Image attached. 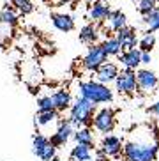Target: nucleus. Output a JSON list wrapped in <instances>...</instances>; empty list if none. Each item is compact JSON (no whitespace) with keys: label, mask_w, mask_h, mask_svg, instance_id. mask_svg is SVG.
<instances>
[{"label":"nucleus","mask_w":159,"mask_h":161,"mask_svg":"<svg viewBox=\"0 0 159 161\" xmlns=\"http://www.w3.org/2000/svg\"><path fill=\"white\" fill-rule=\"evenodd\" d=\"M53 97V103H55V110L57 112H66V110L71 108V94H69V90L66 89H58L55 90L52 94Z\"/></svg>","instance_id":"nucleus-13"},{"label":"nucleus","mask_w":159,"mask_h":161,"mask_svg":"<svg viewBox=\"0 0 159 161\" xmlns=\"http://www.w3.org/2000/svg\"><path fill=\"white\" fill-rule=\"evenodd\" d=\"M94 128L97 129L99 133L110 135L115 128V112L112 108H101L94 114Z\"/></svg>","instance_id":"nucleus-6"},{"label":"nucleus","mask_w":159,"mask_h":161,"mask_svg":"<svg viewBox=\"0 0 159 161\" xmlns=\"http://www.w3.org/2000/svg\"><path fill=\"white\" fill-rule=\"evenodd\" d=\"M78 92H80V97L83 99H89L90 103L94 104H101V103H110L113 99V92L110 90V87L101 83V81H80L78 85Z\"/></svg>","instance_id":"nucleus-3"},{"label":"nucleus","mask_w":159,"mask_h":161,"mask_svg":"<svg viewBox=\"0 0 159 161\" xmlns=\"http://www.w3.org/2000/svg\"><path fill=\"white\" fill-rule=\"evenodd\" d=\"M96 161H110V156H108L106 152L99 147V149H96Z\"/></svg>","instance_id":"nucleus-31"},{"label":"nucleus","mask_w":159,"mask_h":161,"mask_svg":"<svg viewBox=\"0 0 159 161\" xmlns=\"http://www.w3.org/2000/svg\"><path fill=\"white\" fill-rule=\"evenodd\" d=\"M138 11H140V14H149L150 11H154L156 7H157V2H156V0H140V2H138Z\"/></svg>","instance_id":"nucleus-25"},{"label":"nucleus","mask_w":159,"mask_h":161,"mask_svg":"<svg viewBox=\"0 0 159 161\" xmlns=\"http://www.w3.org/2000/svg\"><path fill=\"white\" fill-rule=\"evenodd\" d=\"M0 23L2 25H7V27H14V25L18 23V14L11 11L9 7H5L2 13H0Z\"/></svg>","instance_id":"nucleus-24"},{"label":"nucleus","mask_w":159,"mask_h":161,"mask_svg":"<svg viewBox=\"0 0 159 161\" xmlns=\"http://www.w3.org/2000/svg\"><path fill=\"white\" fill-rule=\"evenodd\" d=\"M57 119H58V112L57 110L37 112V115H36V126H46V124H52Z\"/></svg>","instance_id":"nucleus-20"},{"label":"nucleus","mask_w":159,"mask_h":161,"mask_svg":"<svg viewBox=\"0 0 159 161\" xmlns=\"http://www.w3.org/2000/svg\"><path fill=\"white\" fill-rule=\"evenodd\" d=\"M50 161H62V159H58V158L55 156V158H53V159H50Z\"/></svg>","instance_id":"nucleus-35"},{"label":"nucleus","mask_w":159,"mask_h":161,"mask_svg":"<svg viewBox=\"0 0 159 161\" xmlns=\"http://www.w3.org/2000/svg\"><path fill=\"white\" fill-rule=\"evenodd\" d=\"M154 44H156L154 32H145L143 37L140 39V43H138V50H140V52H152Z\"/></svg>","instance_id":"nucleus-22"},{"label":"nucleus","mask_w":159,"mask_h":161,"mask_svg":"<svg viewBox=\"0 0 159 161\" xmlns=\"http://www.w3.org/2000/svg\"><path fill=\"white\" fill-rule=\"evenodd\" d=\"M94 114H96V104L90 103L89 99L78 97L69 108V122L73 124V128H89L94 120Z\"/></svg>","instance_id":"nucleus-2"},{"label":"nucleus","mask_w":159,"mask_h":161,"mask_svg":"<svg viewBox=\"0 0 159 161\" xmlns=\"http://www.w3.org/2000/svg\"><path fill=\"white\" fill-rule=\"evenodd\" d=\"M108 21H110V29L113 30V32H118L120 29H124L127 23L126 19V14L122 13V11H112L110 13V16H108Z\"/></svg>","instance_id":"nucleus-16"},{"label":"nucleus","mask_w":159,"mask_h":161,"mask_svg":"<svg viewBox=\"0 0 159 161\" xmlns=\"http://www.w3.org/2000/svg\"><path fill=\"white\" fill-rule=\"evenodd\" d=\"M117 39L118 43H120L122 46V52H127V50H134L136 46H138V37H136V32L133 27H124V29H120L117 32Z\"/></svg>","instance_id":"nucleus-9"},{"label":"nucleus","mask_w":159,"mask_h":161,"mask_svg":"<svg viewBox=\"0 0 159 161\" xmlns=\"http://www.w3.org/2000/svg\"><path fill=\"white\" fill-rule=\"evenodd\" d=\"M73 133H74V129H73V124L69 122V119L67 120H58V128H57V135L58 136H62L67 142L73 136Z\"/></svg>","instance_id":"nucleus-23"},{"label":"nucleus","mask_w":159,"mask_h":161,"mask_svg":"<svg viewBox=\"0 0 159 161\" xmlns=\"http://www.w3.org/2000/svg\"><path fill=\"white\" fill-rule=\"evenodd\" d=\"M52 21L55 25V29L60 30V32H71V30H74V19H73L71 14L55 13V14H52Z\"/></svg>","instance_id":"nucleus-12"},{"label":"nucleus","mask_w":159,"mask_h":161,"mask_svg":"<svg viewBox=\"0 0 159 161\" xmlns=\"http://www.w3.org/2000/svg\"><path fill=\"white\" fill-rule=\"evenodd\" d=\"M112 9H110V5L104 4V2H94L92 7L89 11V18L94 19V21H103L110 16Z\"/></svg>","instance_id":"nucleus-14"},{"label":"nucleus","mask_w":159,"mask_h":161,"mask_svg":"<svg viewBox=\"0 0 159 161\" xmlns=\"http://www.w3.org/2000/svg\"><path fill=\"white\" fill-rule=\"evenodd\" d=\"M159 154V133L154 126H138L124 143L126 161H156Z\"/></svg>","instance_id":"nucleus-1"},{"label":"nucleus","mask_w":159,"mask_h":161,"mask_svg":"<svg viewBox=\"0 0 159 161\" xmlns=\"http://www.w3.org/2000/svg\"><path fill=\"white\" fill-rule=\"evenodd\" d=\"M106 60H108V55L103 50V46L101 44H90L89 52L83 57L81 64H83L87 71H97V67H101Z\"/></svg>","instance_id":"nucleus-5"},{"label":"nucleus","mask_w":159,"mask_h":161,"mask_svg":"<svg viewBox=\"0 0 159 161\" xmlns=\"http://www.w3.org/2000/svg\"><path fill=\"white\" fill-rule=\"evenodd\" d=\"M143 23L149 27L147 32H156V30H159V9L157 7L154 11H150L149 14L143 16Z\"/></svg>","instance_id":"nucleus-21"},{"label":"nucleus","mask_w":159,"mask_h":161,"mask_svg":"<svg viewBox=\"0 0 159 161\" xmlns=\"http://www.w3.org/2000/svg\"><path fill=\"white\" fill-rule=\"evenodd\" d=\"M131 2H134V4H138V2H140V0H131Z\"/></svg>","instance_id":"nucleus-36"},{"label":"nucleus","mask_w":159,"mask_h":161,"mask_svg":"<svg viewBox=\"0 0 159 161\" xmlns=\"http://www.w3.org/2000/svg\"><path fill=\"white\" fill-rule=\"evenodd\" d=\"M50 143L55 145V147H62V145H66V140H64L62 136H58L57 133H53L52 136H50Z\"/></svg>","instance_id":"nucleus-30"},{"label":"nucleus","mask_w":159,"mask_h":161,"mask_svg":"<svg viewBox=\"0 0 159 161\" xmlns=\"http://www.w3.org/2000/svg\"><path fill=\"white\" fill-rule=\"evenodd\" d=\"M11 2H13V5L21 13V14H28V13H32V9H34V5H32L30 0H11Z\"/></svg>","instance_id":"nucleus-26"},{"label":"nucleus","mask_w":159,"mask_h":161,"mask_svg":"<svg viewBox=\"0 0 159 161\" xmlns=\"http://www.w3.org/2000/svg\"><path fill=\"white\" fill-rule=\"evenodd\" d=\"M156 2H157V4H159V0H156Z\"/></svg>","instance_id":"nucleus-38"},{"label":"nucleus","mask_w":159,"mask_h":161,"mask_svg":"<svg viewBox=\"0 0 159 161\" xmlns=\"http://www.w3.org/2000/svg\"><path fill=\"white\" fill-rule=\"evenodd\" d=\"M115 87H117L118 94L133 96L134 94V90L138 89V83H136V71L134 69H124V71H118L117 78H115Z\"/></svg>","instance_id":"nucleus-4"},{"label":"nucleus","mask_w":159,"mask_h":161,"mask_svg":"<svg viewBox=\"0 0 159 161\" xmlns=\"http://www.w3.org/2000/svg\"><path fill=\"white\" fill-rule=\"evenodd\" d=\"M50 143V138H46L44 135H36L34 136V154L37 156L39 152L42 151V147Z\"/></svg>","instance_id":"nucleus-29"},{"label":"nucleus","mask_w":159,"mask_h":161,"mask_svg":"<svg viewBox=\"0 0 159 161\" xmlns=\"http://www.w3.org/2000/svg\"><path fill=\"white\" fill-rule=\"evenodd\" d=\"M55 154H57V147L52 145V143H48V145L42 147V151L37 154V158H41L42 161H50L55 158Z\"/></svg>","instance_id":"nucleus-28"},{"label":"nucleus","mask_w":159,"mask_h":161,"mask_svg":"<svg viewBox=\"0 0 159 161\" xmlns=\"http://www.w3.org/2000/svg\"><path fill=\"white\" fill-rule=\"evenodd\" d=\"M157 9H159V5H157Z\"/></svg>","instance_id":"nucleus-39"},{"label":"nucleus","mask_w":159,"mask_h":161,"mask_svg":"<svg viewBox=\"0 0 159 161\" xmlns=\"http://www.w3.org/2000/svg\"><path fill=\"white\" fill-rule=\"evenodd\" d=\"M71 161H73V159H71Z\"/></svg>","instance_id":"nucleus-40"},{"label":"nucleus","mask_w":159,"mask_h":161,"mask_svg":"<svg viewBox=\"0 0 159 161\" xmlns=\"http://www.w3.org/2000/svg\"><path fill=\"white\" fill-rule=\"evenodd\" d=\"M136 83H138L140 90H143L145 94H150V92H154L157 89L159 80L154 71H150V69H138L136 71Z\"/></svg>","instance_id":"nucleus-7"},{"label":"nucleus","mask_w":159,"mask_h":161,"mask_svg":"<svg viewBox=\"0 0 159 161\" xmlns=\"http://www.w3.org/2000/svg\"><path fill=\"white\" fill-rule=\"evenodd\" d=\"M37 108L39 112H46V110H55V103H53L52 96H42L37 99Z\"/></svg>","instance_id":"nucleus-27"},{"label":"nucleus","mask_w":159,"mask_h":161,"mask_svg":"<svg viewBox=\"0 0 159 161\" xmlns=\"http://www.w3.org/2000/svg\"><path fill=\"white\" fill-rule=\"evenodd\" d=\"M71 159L73 161H90L92 159V149L83 143H76V147L71 151Z\"/></svg>","instance_id":"nucleus-15"},{"label":"nucleus","mask_w":159,"mask_h":161,"mask_svg":"<svg viewBox=\"0 0 159 161\" xmlns=\"http://www.w3.org/2000/svg\"><path fill=\"white\" fill-rule=\"evenodd\" d=\"M117 75H118V67L115 66L113 62H108V60L104 62L101 67H97V71H96V78H97V81H101V83H104V85L115 81Z\"/></svg>","instance_id":"nucleus-10"},{"label":"nucleus","mask_w":159,"mask_h":161,"mask_svg":"<svg viewBox=\"0 0 159 161\" xmlns=\"http://www.w3.org/2000/svg\"><path fill=\"white\" fill-rule=\"evenodd\" d=\"M73 138L76 140V143H83L89 145L90 149H94V135L90 131V128H80L73 133Z\"/></svg>","instance_id":"nucleus-17"},{"label":"nucleus","mask_w":159,"mask_h":161,"mask_svg":"<svg viewBox=\"0 0 159 161\" xmlns=\"http://www.w3.org/2000/svg\"><path fill=\"white\" fill-rule=\"evenodd\" d=\"M101 46H103V50L106 52L108 57H110V55H120L122 53V46H120L117 37H106Z\"/></svg>","instance_id":"nucleus-19"},{"label":"nucleus","mask_w":159,"mask_h":161,"mask_svg":"<svg viewBox=\"0 0 159 161\" xmlns=\"http://www.w3.org/2000/svg\"><path fill=\"white\" fill-rule=\"evenodd\" d=\"M58 2H62V4H69V2H73V0H58Z\"/></svg>","instance_id":"nucleus-34"},{"label":"nucleus","mask_w":159,"mask_h":161,"mask_svg":"<svg viewBox=\"0 0 159 161\" xmlns=\"http://www.w3.org/2000/svg\"><path fill=\"white\" fill-rule=\"evenodd\" d=\"M0 50H2V44H0Z\"/></svg>","instance_id":"nucleus-37"},{"label":"nucleus","mask_w":159,"mask_h":161,"mask_svg":"<svg viewBox=\"0 0 159 161\" xmlns=\"http://www.w3.org/2000/svg\"><path fill=\"white\" fill-rule=\"evenodd\" d=\"M99 37V32L97 29L94 27V25H85L83 29L80 30V41L85 44H96V41H97Z\"/></svg>","instance_id":"nucleus-18"},{"label":"nucleus","mask_w":159,"mask_h":161,"mask_svg":"<svg viewBox=\"0 0 159 161\" xmlns=\"http://www.w3.org/2000/svg\"><path fill=\"white\" fill-rule=\"evenodd\" d=\"M140 55H141V52L138 50V48H134V50H127V52H122L120 55H118V62H120L126 69H136V67L141 64Z\"/></svg>","instance_id":"nucleus-11"},{"label":"nucleus","mask_w":159,"mask_h":161,"mask_svg":"<svg viewBox=\"0 0 159 161\" xmlns=\"http://www.w3.org/2000/svg\"><path fill=\"white\" fill-rule=\"evenodd\" d=\"M101 149L106 152L110 158H120L122 151H124V143L118 136L115 135H104L103 142H101Z\"/></svg>","instance_id":"nucleus-8"},{"label":"nucleus","mask_w":159,"mask_h":161,"mask_svg":"<svg viewBox=\"0 0 159 161\" xmlns=\"http://www.w3.org/2000/svg\"><path fill=\"white\" fill-rule=\"evenodd\" d=\"M150 60H152V57H150V52H141V55H140V62L141 64H150Z\"/></svg>","instance_id":"nucleus-32"},{"label":"nucleus","mask_w":159,"mask_h":161,"mask_svg":"<svg viewBox=\"0 0 159 161\" xmlns=\"http://www.w3.org/2000/svg\"><path fill=\"white\" fill-rule=\"evenodd\" d=\"M149 112H150V114H154V115H157V117H159V101H157V103H154L152 106H150V108H149Z\"/></svg>","instance_id":"nucleus-33"}]
</instances>
